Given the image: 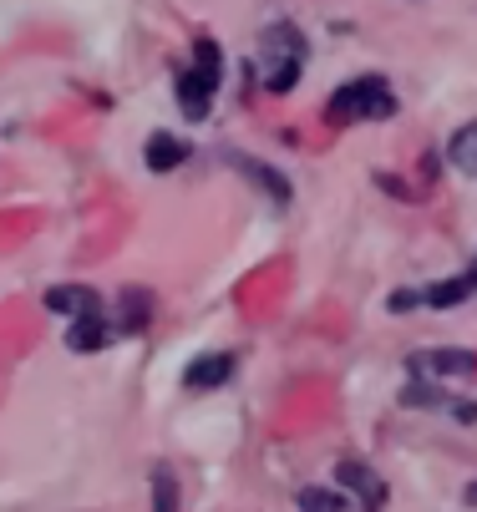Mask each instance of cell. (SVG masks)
I'll use <instances>...</instances> for the list:
<instances>
[{"label": "cell", "mask_w": 477, "mask_h": 512, "mask_svg": "<svg viewBox=\"0 0 477 512\" xmlns=\"http://www.w3.org/2000/svg\"><path fill=\"white\" fill-rule=\"evenodd\" d=\"M467 502H477V482H472V487H467Z\"/></svg>", "instance_id": "obj_16"}, {"label": "cell", "mask_w": 477, "mask_h": 512, "mask_svg": "<svg viewBox=\"0 0 477 512\" xmlns=\"http://www.w3.org/2000/svg\"><path fill=\"white\" fill-rule=\"evenodd\" d=\"M234 376V355L229 350H209V355H198L188 371H183V386L188 391H214V386H224Z\"/></svg>", "instance_id": "obj_8"}, {"label": "cell", "mask_w": 477, "mask_h": 512, "mask_svg": "<svg viewBox=\"0 0 477 512\" xmlns=\"http://www.w3.org/2000/svg\"><path fill=\"white\" fill-rule=\"evenodd\" d=\"M259 56H264V87L269 92H290L300 82V71H305L310 41L290 21H275V26H264V36H259Z\"/></svg>", "instance_id": "obj_3"}, {"label": "cell", "mask_w": 477, "mask_h": 512, "mask_svg": "<svg viewBox=\"0 0 477 512\" xmlns=\"http://www.w3.org/2000/svg\"><path fill=\"white\" fill-rule=\"evenodd\" d=\"M219 82H224V56H219V41L198 36V41H193V66H183V71H178V82H173L178 107H183V117H188V122H203V117H209Z\"/></svg>", "instance_id": "obj_2"}, {"label": "cell", "mask_w": 477, "mask_h": 512, "mask_svg": "<svg viewBox=\"0 0 477 512\" xmlns=\"http://www.w3.org/2000/svg\"><path fill=\"white\" fill-rule=\"evenodd\" d=\"M183 158H188V142L173 137V132H153V137L143 142V163H148L153 173H173Z\"/></svg>", "instance_id": "obj_9"}, {"label": "cell", "mask_w": 477, "mask_h": 512, "mask_svg": "<svg viewBox=\"0 0 477 512\" xmlns=\"http://www.w3.org/2000/svg\"><path fill=\"white\" fill-rule=\"evenodd\" d=\"M412 376H477L472 350H422L412 355Z\"/></svg>", "instance_id": "obj_6"}, {"label": "cell", "mask_w": 477, "mask_h": 512, "mask_svg": "<svg viewBox=\"0 0 477 512\" xmlns=\"http://www.w3.org/2000/svg\"><path fill=\"white\" fill-rule=\"evenodd\" d=\"M396 117V92L381 71H366V77L346 82L330 102H325V122L330 127H351V122H386Z\"/></svg>", "instance_id": "obj_1"}, {"label": "cell", "mask_w": 477, "mask_h": 512, "mask_svg": "<svg viewBox=\"0 0 477 512\" xmlns=\"http://www.w3.org/2000/svg\"><path fill=\"white\" fill-rule=\"evenodd\" d=\"M447 158H452V168H462L467 178H477V122H467V127H457V132H452Z\"/></svg>", "instance_id": "obj_11"}, {"label": "cell", "mask_w": 477, "mask_h": 512, "mask_svg": "<svg viewBox=\"0 0 477 512\" xmlns=\"http://www.w3.org/2000/svg\"><path fill=\"white\" fill-rule=\"evenodd\" d=\"M46 310L61 315V320H87V315H102V300H97V289H87V284H51L46 289Z\"/></svg>", "instance_id": "obj_5"}, {"label": "cell", "mask_w": 477, "mask_h": 512, "mask_svg": "<svg viewBox=\"0 0 477 512\" xmlns=\"http://www.w3.org/2000/svg\"><path fill=\"white\" fill-rule=\"evenodd\" d=\"M153 320V300L143 289H122V330H143Z\"/></svg>", "instance_id": "obj_12"}, {"label": "cell", "mask_w": 477, "mask_h": 512, "mask_svg": "<svg viewBox=\"0 0 477 512\" xmlns=\"http://www.w3.org/2000/svg\"><path fill=\"white\" fill-rule=\"evenodd\" d=\"M229 163H234V168H239V173H244V178H249V183L264 193V198H275L280 208L290 203V178H285L280 168H269V163L249 158V153H229Z\"/></svg>", "instance_id": "obj_7"}, {"label": "cell", "mask_w": 477, "mask_h": 512, "mask_svg": "<svg viewBox=\"0 0 477 512\" xmlns=\"http://www.w3.org/2000/svg\"><path fill=\"white\" fill-rule=\"evenodd\" d=\"M300 512H346V497L325 492V487H305L300 492Z\"/></svg>", "instance_id": "obj_14"}, {"label": "cell", "mask_w": 477, "mask_h": 512, "mask_svg": "<svg viewBox=\"0 0 477 512\" xmlns=\"http://www.w3.org/2000/svg\"><path fill=\"white\" fill-rule=\"evenodd\" d=\"M335 482L346 487V492H356L361 512H381V507H386V482H381L361 457H340V462H335Z\"/></svg>", "instance_id": "obj_4"}, {"label": "cell", "mask_w": 477, "mask_h": 512, "mask_svg": "<svg viewBox=\"0 0 477 512\" xmlns=\"http://www.w3.org/2000/svg\"><path fill=\"white\" fill-rule=\"evenodd\" d=\"M153 512H178V482L168 467H153Z\"/></svg>", "instance_id": "obj_13"}, {"label": "cell", "mask_w": 477, "mask_h": 512, "mask_svg": "<svg viewBox=\"0 0 477 512\" xmlns=\"http://www.w3.org/2000/svg\"><path fill=\"white\" fill-rule=\"evenodd\" d=\"M467 274H472V284H477V254H472V264H467Z\"/></svg>", "instance_id": "obj_15"}, {"label": "cell", "mask_w": 477, "mask_h": 512, "mask_svg": "<svg viewBox=\"0 0 477 512\" xmlns=\"http://www.w3.org/2000/svg\"><path fill=\"white\" fill-rule=\"evenodd\" d=\"M107 315H87V320H72L66 325V345H72L77 355H92V350H102L107 345Z\"/></svg>", "instance_id": "obj_10"}]
</instances>
